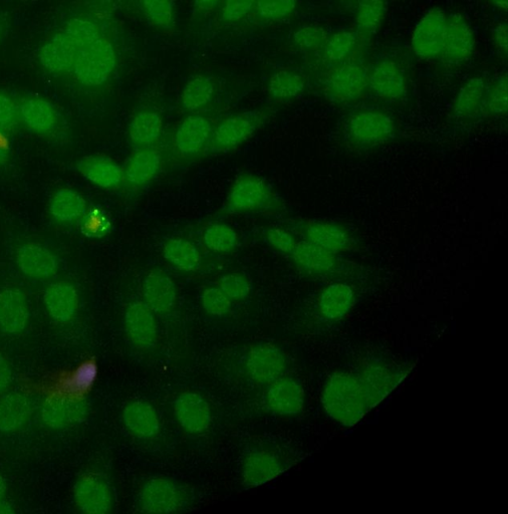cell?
Returning <instances> with one entry per match:
<instances>
[{
	"label": "cell",
	"instance_id": "obj_1",
	"mask_svg": "<svg viewBox=\"0 0 508 514\" xmlns=\"http://www.w3.org/2000/svg\"><path fill=\"white\" fill-rule=\"evenodd\" d=\"M322 403L327 414L344 426L358 424L371 410L358 374L337 372L327 380Z\"/></svg>",
	"mask_w": 508,
	"mask_h": 514
},
{
	"label": "cell",
	"instance_id": "obj_2",
	"mask_svg": "<svg viewBox=\"0 0 508 514\" xmlns=\"http://www.w3.org/2000/svg\"><path fill=\"white\" fill-rule=\"evenodd\" d=\"M117 66L116 51L102 34L80 48L71 75L81 85L97 88L106 84Z\"/></svg>",
	"mask_w": 508,
	"mask_h": 514
},
{
	"label": "cell",
	"instance_id": "obj_3",
	"mask_svg": "<svg viewBox=\"0 0 508 514\" xmlns=\"http://www.w3.org/2000/svg\"><path fill=\"white\" fill-rule=\"evenodd\" d=\"M396 131L393 118L381 111H361L346 122V141L360 149H372L388 143Z\"/></svg>",
	"mask_w": 508,
	"mask_h": 514
},
{
	"label": "cell",
	"instance_id": "obj_4",
	"mask_svg": "<svg viewBox=\"0 0 508 514\" xmlns=\"http://www.w3.org/2000/svg\"><path fill=\"white\" fill-rule=\"evenodd\" d=\"M275 195L269 183L261 177L244 174L237 178L226 198L230 213L257 212L270 208Z\"/></svg>",
	"mask_w": 508,
	"mask_h": 514
},
{
	"label": "cell",
	"instance_id": "obj_5",
	"mask_svg": "<svg viewBox=\"0 0 508 514\" xmlns=\"http://www.w3.org/2000/svg\"><path fill=\"white\" fill-rule=\"evenodd\" d=\"M369 71L356 62L337 65L326 77L324 89L327 96L337 103L359 100L368 89Z\"/></svg>",
	"mask_w": 508,
	"mask_h": 514
},
{
	"label": "cell",
	"instance_id": "obj_6",
	"mask_svg": "<svg viewBox=\"0 0 508 514\" xmlns=\"http://www.w3.org/2000/svg\"><path fill=\"white\" fill-rule=\"evenodd\" d=\"M263 123V116L249 112L223 120L215 129L208 145L211 153H222L234 149L256 133Z\"/></svg>",
	"mask_w": 508,
	"mask_h": 514
},
{
	"label": "cell",
	"instance_id": "obj_7",
	"mask_svg": "<svg viewBox=\"0 0 508 514\" xmlns=\"http://www.w3.org/2000/svg\"><path fill=\"white\" fill-rule=\"evenodd\" d=\"M447 16L440 9L427 12L417 23L411 38L414 54L422 60L439 58L442 52Z\"/></svg>",
	"mask_w": 508,
	"mask_h": 514
},
{
	"label": "cell",
	"instance_id": "obj_8",
	"mask_svg": "<svg viewBox=\"0 0 508 514\" xmlns=\"http://www.w3.org/2000/svg\"><path fill=\"white\" fill-rule=\"evenodd\" d=\"M82 45L65 29L49 39L39 50L42 68L53 76L71 74Z\"/></svg>",
	"mask_w": 508,
	"mask_h": 514
},
{
	"label": "cell",
	"instance_id": "obj_9",
	"mask_svg": "<svg viewBox=\"0 0 508 514\" xmlns=\"http://www.w3.org/2000/svg\"><path fill=\"white\" fill-rule=\"evenodd\" d=\"M475 50V36L468 21L459 14L447 17L441 60L449 66H459L470 59Z\"/></svg>",
	"mask_w": 508,
	"mask_h": 514
},
{
	"label": "cell",
	"instance_id": "obj_10",
	"mask_svg": "<svg viewBox=\"0 0 508 514\" xmlns=\"http://www.w3.org/2000/svg\"><path fill=\"white\" fill-rule=\"evenodd\" d=\"M245 367L248 376L259 384H272L284 376L287 359L283 351L272 344H260L250 349Z\"/></svg>",
	"mask_w": 508,
	"mask_h": 514
},
{
	"label": "cell",
	"instance_id": "obj_11",
	"mask_svg": "<svg viewBox=\"0 0 508 514\" xmlns=\"http://www.w3.org/2000/svg\"><path fill=\"white\" fill-rule=\"evenodd\" d=\"M77 507L88 514H105L113 507V493L107 479L97 473L82 475L74 488Z\"/></svg>",
	"mask_w": 508,
	"mask_h": 514
},
{
	"label": "cell",
	"instance_id": "obj_12",
	"mask_svg": "<svg viewBox=\"0 0 508 514\" xmlns=\"http://www.w3.org/2000/svg\"><path fill=\"white\" fill-rule=\"evenodd\" d=\"M409 370L387 365H369L358 376L364 387L370 408L373 409L389 396L405 379Z\"/></svg>",
	"mask_w": 508,
	"mask_h": 514
},
{
	"label": "cell",
	"instance_id": "obj_13",
	"mask_svg": "<svg viewBox=\"0 0 508 514\" xmlns=\"http://www.w3.org/2000/svg\"><path fill=\"white\" fill-rule=\"evenodd\" d=\"M139 505L147 513H171L180 509L182 495L179 487L170 479L154 477L142 486Z\"/></svg>",
	"mask_w": 508,
	"mask_h": 514
},
{
	"label": "cell",
	"instance_id": "obj_14",
	"mask_svg": "<svg viewBox=\"0 0 508 514\" xmlns=\"http://www.w3.org/2000/svg\"><path fill=\"white\" fill-rule=\"evenodd\" d=\"M30 323V307L25 293L10 287L0 292V332L17 336L24 333Z\"/></svg>",
	"mask_w": 508,
	"mask_h": 514
},
{
	"label": "cell",
	"instance_id": "obj_15",
	"mask_svg": "<svg viewBox=\"0 0 508 514\" xmlns=\"http://www.w3.org/2000/svg\"><path fill=\"white\" fill-rule=\"evenodd\" d=\"M368 89L386 101L402 99L407 92V81L402 68L392 60L378 62L369 72Z\"/></svg>",
	"mask_w": 508,
	"mask_h": 514
},
{
	"label": "cell",
	"instance_id": "obj_16",
	"mask_svg": "<svg viewBox=\"0 0 508 514\" xmlns=\"http://www.w3.org/2000/svg\"><path fill=\"white\" fill-rule=\"evenodd\" d=\"M17 266L22 274L33 280H49L59 269L57 256L40 243L29 242L17 251Z\"/></svg>",
	"mask_w": 508,
	"mask_h": 514
},
{
	"label": "cell",
	"instance_id": "obj_17",
	"mask_svg": "<svg viewBox=\"0 0 508 514\" xmlns=\"http://www.w3.org/2000/svg\"><path fill=\"white\" fill-rule=\"evenodd\" d=\"M89 406L84 398L55 396L42 409L44 423L56 430L76 426L86 420Z\"/></svg>",
	"mask_w": 508,
	"mask_h": 514
},
{
	"label": "cell",
	"instance_id": "obj_18",
	"mask_svg": "<svg viewBox=\"0 0 508 514\" xmlns=\"http://www.w3.org/2000/svg\"><path fill=\"white\" fill-rule=\"evenodd\" d=\"M212 133L213 127L207 118L199 115L189 116L176 130L175 148L182 156H196L209 145Z\"/></svg>",
	"mask_w": 508,
	"mask_h": 514
},
{
	"label": "cell",
	"instance_id": "obj_19",
	"mask_svg": "<svg viewBox=\"0 0 508 514\" xmlns=\"http://www.w3.org/2000/svg\"><path fill=\"white\" fill-rule=\"evenodd\" d=\"M174 414L180 426L191 434L205 432L211 424V409L197 393L179 395L174 402Z\"/></svg>",
	"mask_w": 508,
	"mask_h": 514
},
{
	"label": "cell",
	"instance_id": "obj_20",
	"mask_svg": "<svg viewBox=\"0 0 508 514\" xmlns=\"http://www.w3.org/2000/svg\"><path fill=\"white\" fill-rule=\"evenodd\" d=\"M126 333L140 349H150L157 341V324L154 313L144 302L130 304L124 317Z\"/></svg>",
	"mask_w": 508,
	"mask_h": 514
},
{
	"label": "cell",
	"instance_id": "obj_21",
	"mask_svg": "<svg viewBox=\"0 0 508 514\" xmlns=\"http://www.w3.org/2000/svg\"><path fill=\"white\" fill-rule=\"evenodd\" d=\"M270 385L266 398L273 412L283 416H293L304 410L305 391L297 380L281 377Z\"/></svg>",
	"mask_w": 508,
	"mask_h": 514
},
{
	"label": "cell",
	"instance_id": "obj_22",
	"mask_svg": "<svg viewBox=\"0 0 508 514\" xmlns=\"http://www.w3.org/2000/svg\"><path fill=\"white\" fill-rule=\"evenodd\" d=\"M144 303L154 314L167 315L173 311L177 302L174 282L160 271L150 272L143 282Z\"/></svg>",
	"mask_w": 508,
	"mask_h": 514
},
{
	"label": "cell",
	"instance_id": "obj_23",
	"mask_svg": "<svg viewBox=\"0 0 508 514\" xmlns=\"http://www.w3.org/2000/svg\"><path fill=\"white\" fill-rule=\"evenodd\" d=\"M44 305L52 320L60 324L69 323L79 310L78 291L68 282L52 284L44 294Z\"/></svg>",
	"mask_w": 508,
	"mask_h": 514
},
{
	"label": "cell",
	"instance_id": "obj_24",
	"mask_svg": "<svg viewBox=\"0 0 508 514\" xmlns=\"http://www.w3.org/2000/svg\"><path fill=\"white\" fill-rule=\"evenodd\" d=\"M79 172L94 185L115 189L124 182V170L114 160L104 156H87L77 163Z\"/></svg>",
	"mask_w": 508,
	"mask_h": 514
},
{
	"label": "cell",
	"instance_id": "obj_25",
	"mask_svg": "<svg viewBox=\"0 0 508 514\" xmlns=\"http://www.w3.org/2000/svg\"><path fill=\"white\" fill-rule=\"evenodd\" d=\"M162 167V155L153 147L138 149L128 161L124 170V182L140 188L153 181Z\"/></svg>",
	"mask_w": 508,
	"mask_h": 514
},
{
	"label": "cell",
	"instance_id": "obj_26",
	"mask_svg": "<svg viewBox=\"0 0 508 514\" xmlns=\"http://www.w3.org/2000/svg\"><path fill=\"white\" fill-rule=\"evenodd\" d=\"M306 240L317 244L334 254L349 251L354 246V240L349 232L340 225L312 221L304 228Z\"/></svg>",
	"mask_w": 508,
	"mask_h": 514
},
{
	"label": "cell",
	"instance_id": "obj_27",
	"mask_svg": "<svg viewBox=\"0 0 508 514\" xmlns=\"http://www.w3.org/2000/svg\"><path fill=\"white\" fill-rule=\"evenodd\" d=\"M20 119L33 132L52 133L59 124L56 107L42 98H28L19 105Z\"/></svg>",
	"mask_w": 508,
	"mask_h": 514
},
{
	"label": "cell",
	"instance_id": "obj_28",
	"mask_svg": "<svg viewBox=\"0 0 508 514\" xmlns=\"http://www.w3.org/2000/svg\"><path fill=\"white\" fill-rule=\"evenodd\" d=\"M291 256L301 270L314 275L330 273L338 262L336 254L308 240L298 241Z\"/></svg>",
	"mask_w": 508,
	"mask_h": 514
},
{
	"label": "cell",
	"instance_id": "obj_29",
	"mask_svg": "<svg viewBox=\"0 0 508 514\" xmlns=\"http://www.w3.org/2000/svg\"><path fill=\"white\" fill-rule=\"evenodd\" d=\"M33 405L21 392L6 394L0 400V432L11 434L22 430L29 423Z\"/></svg>",
	"mask_w": 508,
	"mask_h": 514
},
{
	"label": "cell",
	"instance_id": "obj_30",
	"mask_svg": "<svg viewBox=\"0 0 508 514\" xmlns=\"http://www.w3.org/2000/svg\"><path fill=\"white\" fill-rule=\"evenodd\" d=\"M283 471V465L278 457L267 451L250 453L242 466V478L246 485L257 487L264 485Z\"/></svg>",
	"mask_w": 508,
	"mask_h": 514
},
{
	"label": "cell",
	"instance_id": "obj_31",
	"mask_svg": "<svg viewBox=\"0 0 508 514\" xmlns=\"http://www.w3.org/2000/svg\"><path fill=\"white\" fill-rule=\"evenodd\" d=\"M127 430L136 437L149 439L160 430V420L155 408L144 401H133L123 411Z\"/></svg>",
	"mask_w": 508,
	"mask_h": 514
},
{
	"label": "cell",
	"instance_id": "obj_32",
	"mask_svg": "<svg viewBox=\"0 0 508 514\" xmlns=\"http://www.w3.org/2000/svg\"><path fill=\"white\" fill-rule=\"evenodd\" d=\"M163 133L161 115L153 110L137 113L129 125V140L137 149L153 147Z\"/></svg>",
	"mask_w": 508,
	"mask_h": 514
},
{
	"label": "cell",
	"instance_id": "obj_33",
	"mask_svg": "<svg viewBox=\"0 0 508 514\" xmlns=\"http://www.w3.org/2000/svg\"><path fill=\"white\" fill-rule=\"evenodd\" d=\"M487 85L483 78L469 79L459 90L453 112L458 119H472L483 111L487 93Z\"/></svg>",
	"mask_w": 508,
	"mask_h": 514
},
{
	"label": "cell",
	"instance_id": "obj_34",
	"mask_svg": "<svg viewBox=\"0 0 508 514\" xmlns=\"http://www.w3.org/2000/svg\"><path fill=\"white\" fill-rule=\"evenodd\" d=\"M355 296L352 288L346 284L337 283L325 289L319 300L321 315L329 321H339L352 310Z\"/></svg>",
	"mask_w": 508,
	"mask_h": 514
},
{
	"label": "cell",
	"instance_id": "obj_35",
	"mask_svg": "<svg viewBox=\"0 0 508 514\" xmlns=\"http://www.w3.org/2000/svg\"><path fill=\"white\" fill-rule=\"evenodd\" d=\"M163 256L172 267L184 273H196L202 265L199 249L185 238H172L167 241Z\"/></svg>",
	"mask_w": 508,
	"mask_h": 514
},
{
	"label": "cell",
	"instance_id": "obj_36",
	"mask_svg": "<svg viewBox=\"0 0 508 514\" xmlns=\"http://www.w3.org/2000/svg\"><path fill=\"white\" fill-rule=\"evenodd\" d=\"M50 212L58 221L75 222L87 213V201L73 189H61L51 199Z\"/></svg>",
	"mask_w": 508,
	"mask_h": 514
},
{
	"label": "cell",
	"instance_id": "obj_37",
	"mask_svg": "<svg viewBox=\"0 0 508 514\" xmlns=\"http://www.w3.org/2000/svg\"><path fill=\"white\" fill-rule=\"evenodd\" d=\"M96 367L92 363L84 364L77 370L67 373L57 383L56 396L83 398L95 381Z\"/></svg>",
	"mask_w": 508,
	"mask_h": 514
},
{
	"label": "cell",
	"instance_id": "obj_38",
	"mask_svg": "<svg viewBox=\"0 0 508 514\" xmlns=\"http://www.w3.org/2000/svg\"><path fill=\"white\" fill-rule=\"evenodd\" d=\"M386 11V0H361L356 13L358 32L364 37L374 36L382 25Z\"/></svg>",
	"mask_w": 508,
	"mask_h": 514
},
{
	"label": "cell",
	"instance_id": "obj_39",
	"mask_svg": "<svg viewBox=\"0 0 508 514\" xmlns=\"http://www.w3.org/2000/svg\"><path fill=\"white\" fill-rule=\"evenodd\" d=\"M214 95V85L211 79L198 76L191 79L182 93V106L188 112H196L206 107Z\"/></svg>",
	"mask_w": 508,
	"mask_h": 514
},
{
	"label": "cell",
	"instance_id": "obj_40",
	"mask_svg": "<svg viewBox=\"0 0 508 514\" xmlns=\"http://www.w3.org/2000/svg\"><path fill=\"white\" fill-rule=\"evenodd\" d=\"M358 45V37L350 31H342L328 37L323 48L325 60L333 65L349 61Z\"/></svg>",
	"mask_w": 508,
	"mask_h": 514
},
{
	"label": "cell",
	"instance_id": "obj_41",
	"mask_svg": "<svg viewBox=\"0 0 508 514\" xmlns=\"http://www.w3.org/2000/svg\"><path fill=\"white\" fill-rule=\"evenodd\" d=\"M306 89L304 77L293 71L275 74L269 85L271 96L279 101H289L301 96Z\"/></svg>",
	"mask_w": 508,
	"mask_h": 514
},
{
	"label": "cell",
	"instance_id": "obj_42",
	"mask_svg": "<svg viewBox=\"0 0 508 514\" xmlns=\"http://www.w3.org/2000/svg\"><path fill=\"white\" fill-rule=\"evenodd\" d=\"M202 240L212 252L229 253L238 245V234L227 224L213 223L204 230Z\"/></svg>",
	"mask_w": 508,
	"mask_h": 514
},
{
	"label": "cell",
	"instance_id": "obj_43",
	"mask_svg": "<svg viewBox=\"0 0 508 514\" xmlns=\"http://www.w3.org/2000/svg\"><path fill=\"white\" fill-rule=\"evenodd\" d=\"M508 110V79L506 75L498 77L487 89L484 102V113L491 116H502Z\"/></svg>",
	"mask_w": 508,
	"mask_h": 514
},
{
	"label": "cell",
	"instance_id": "obj_44",
	"mask_svg": "<svg viewBox=\"0 0 508 514\" xmlns=\"http://www.w3.org/2000/svg\"><path fill=\"white\" fill-rule=\"evenodd\" d=\"M297 8V0H257L258 15L267 21H282L291 17Z\"/></svg>",
	"mask_w": 508,
	"mask_h": 514
},
{
	"label": "cell",
	"instance_id": "obj_45",
	"mask_svg": "<svg viewBox=\"0 0 508 514\" xmlns=\"http://www.w3.org/2000/svg\"><path fill=\"white\" fill-rule=\"evenodd\" d=\"M327 40V32L318 26L303 27L294 35L295 45L307 53L323 50Z\"/></svg>",
	"mask_w": 508,
	"mask_h": 514
},
{
	"label": "cell",
	"instance_id": "obj_46",
	"mask_svg": "<svg viewBox=\"0 0 508 514\" xmlns=\"http://www.w3.org/2000/svg\"><path fill=\"white\" fill-rule=\"evenodd\" d=\"M148 19L157 27L169 28L173 23V8L170 0H141Z\"/></svg>",
	"mask_w": 508,
	"mask_h": 514
},
{
	"label": "cell",
	"instance_id": "obj_47",
	"mask_svg": "<svg viewBox=\"0 0 508 514\" xmlns=\"http://www.w3.org/2000/svg\"><path fill=\"white\" fill-rule=\"evenodd\" d=\"M218 288L230 301L245 300L251 290L248 280L239 274L223 276L219 281Z\"/></svg>",
	"mask_w": 508,
	"mask_h": 514
},
{
	"label": "cell",
	"instance_id": "obj_48",
	"mask_svg": "<svg viewBox=\"0 0 508 514\" xmlns=\"http://www.w3.org/2000/svg\"><path fill=\"white\" fill-rule=\"evenodd\" d=\"M201 304L206 313L215 317L226 315L231 308V301L219 288L206 289L202 294Z\"/></svg>",
	"mask_w": 508,
	"mask_h": 514
},
{
	"label": "cell",
	"instance_id": "obj_49",
	"mask_svg": "<svg viewBox=\"0 0 508 514\" xmlns=\"http://www.w3.org/2000/svg\"><path fill=\"white\" fill-rule=\"evenodd\" d=\"M20 120L19 106L8 94L0 91V128L10 132Z\"/></svg>",
	"mask_w": 508,
	"mask_h": 514
},
{
	"label": "cell",
	"instance_id": "obj_50",
	"mask_svg": "<svg viewBox=\"0 0 508 514\" xmlns=\"http://www.w3.org/2000/svg\"><path fill=\"white\" fill-rule=\"evenodd\" d=\"M257 0H225L222 18L227 23H236L256 9Z\"/></svg>",
	"mask_w": 508,
	"mask_h": 514
},
{
	"label": "cell",
	"instance_id": "obj_51",
	"mask_svg": "<svg viewBox=\"0 0 508 514\" xmlns=\"http://www.w3.org/2000/svg\"><path fill=\"white\" fill-rule=\"evenodd\" d=\"M268 243L276 250L291 255L298 241L295 236L286 229L270 228L265 233Z\"/></svg>",
	"mask_w": 508,
	"mask_h": 514
},
{
	"label": "cell",
	"instance_id": "obj_52",
	"mask_svg": "<svg viewBox=\"0 0 508 514\" xmlns=\"http://www.w3.org/2000/svg\"><path fill=\"white\" fill-rule=\"evenodd\" d=\"M492 40L495 48L503 55L508 52V26L506 23H499L492 31Z\"/></svg>",
	"mask_w": 508,
	"mask_h": 514
},
{
	"label": "cell",
	"instance_id": "obj_53",
	"mask_svg": "<svg viewBox=\"0 0 508 514\" xmlns=\"http://www.w3.org/2000/svg\"><path fill=\"white\" fill-rule=\"evenodd\" d=\"M13 368L8 359L0 354V394L8 391L13 382Z\"/></svg>",
	"mask_w": 508,
	"mask_h": 514
},
{
	"label": "cell",
	"instance_id": "obj_54",
	"mask_svg": "<svg viewBox=\"0 0 508 514\" xmlns=\"http://www.w3.org/2000/svg\"><path fill=\"white\" fill-rule=\"evenodd\" d=\"M14 505L8 499V486L2 473H0V514L14 513Z\"/></svg>",
	"mask_w": 508,
	"mask_h": 514
},
{
	"label": "cell",
	"instance_id": "obj_55",
	"mask_svg": "<svg viewBox=\"0 0 508 514\" xmlns=\"http://www.w3.org/2000/svg\"><path fill=\"white\" fill-rule=\"evenodd\" d=\"M11 158L9 132L0 128V166L6 165Z\"/></svg>",
	"mask_w": 508,
	"mask_h": 514
},
{
	"label": "cell",
	"instance_id": "obj_56",
	"mask_svg": "<svg viewBox=\"0 0 508 514\" xmlns=\"http://www.w3.org/2000/svg\"><path fill=\"white\" fill-rule=\"evenodd\" d=\"M491 6L500 11H507L508 0H486Z\"/></svg>",
	"mask_w": 508,
	"mask_h": 514
},
{
	"label": "cell",
	"instance_id": "obj_57",
	"mask_svg": "<svg viewBox=\"0 0 508 514\" xmlns=\"http://www.w3.org/2000/svg\"><path fill=\"white\" fill-rule=\"evenodd\" d=\"M218 2L219 0H195L196 5L202 9H210Z\"/></svg>",
	"mask_w": 508,
	"mask_h": 514
},
{
	"label": "cell",
	"instance_id": "obj_58",
	"mask_svg": "<svg viewBox=\"0 0 508 514\" xmlns=\"http://www.w3.org/2000/svg\"><path fill=\"white\" fill-rule=\"evenodd\" d=\"M2 34H3V25H2V23H0V36H2Z\"/></svg>",
	"mask_w": 508,
	"mask_h": 514
}]
</instances>
